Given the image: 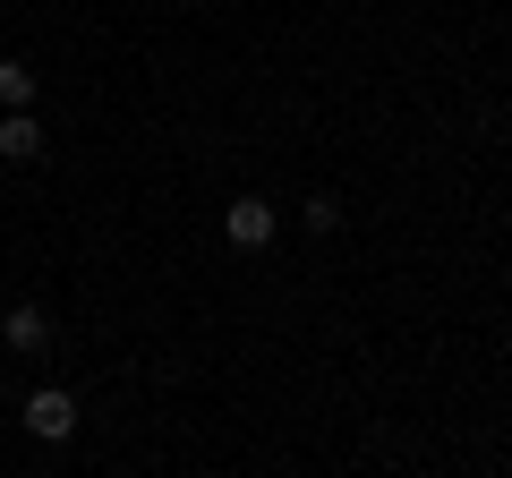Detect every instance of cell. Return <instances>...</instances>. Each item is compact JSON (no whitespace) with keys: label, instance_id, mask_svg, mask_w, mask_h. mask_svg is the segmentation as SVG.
Returning <instances> with one entry per match:
<instances>
[{"label":"cell","instance_id":"277c9868","mask_svg":"<svg viewBox=\"0 0 512 478\" xmlns=\"http://www.w3.org/2000/svg\"><path fill=\"white\" fill-rule=\"evenodd\" d=\"M0 342L9 350H52V316H43L35 299H18V308L0 316Z\"/></svg>","mask_w":512,"mask_h":478},{"label":"cell","instance_id":"6da1fadb","mask_svg":"<svg viewBox=\"0 0 512 478\" xmlns=\"http://www.w3.org/2000/svg\"><path fill=\"white\" fill-rule=\"evenodd\" d=\"M26 436H43V444H69L77 436V393H60V385H43V393H26Z\"/></svg>","mask_w":512,"mask_h":478},{"label":"cell","instance_id":"3957f363","mask_svg":"<svg viewBox=\"0 0 512 478\" xmlns=\"http://www.w3.org/2000/svg\"><path fill=\"white\" fill-rule=\"evenodd\" d=\"M43 146H52V137H43L35 111H9V120H0V163H43Z\"/></svg>","mask_w":512,"mask_h":478},{"label":"cell","instance_id":"5b68a950","mask_svg":"<svg viewBox=\"0 0 512 478\" xmlns=\"http://www.w3.org/2000/svg\"><path fill=\"white\" fill-rule=\"evenodd\" d=\"M0 103H9V111L35 103V69H26V60H0Z\"/></svg>","mask_w":512,"mask_h":478},{"label":"cell","instance_id":"7a4b0ae2","mask_svg":"<svg viewBox=\"0 0 512 478\" xmlns=\"http://www.w3.org/2000/svg\"><path fill=\"white\" fill-rule=\"evenodd\" d=\"M274 231H282V214L265 197H231L222 205V239H231V248H274Z\"/></svg>","mask_w":512,"mask_h":478},{"label":"cell","instance_id":"8992f818","mask_svg":"<svg viewBox=\"0 0 512 478\" xmlns=\"http://www.w3.org/2000/svg\"><path fill=\"white\" fill-rule=\"evenodd\" d=\"M299 222H308L316 239H325V231H342V197H325V188H316V197L299 205Z\"/></svg>","mask_w":512,"mask_h":478}]
</instances>
